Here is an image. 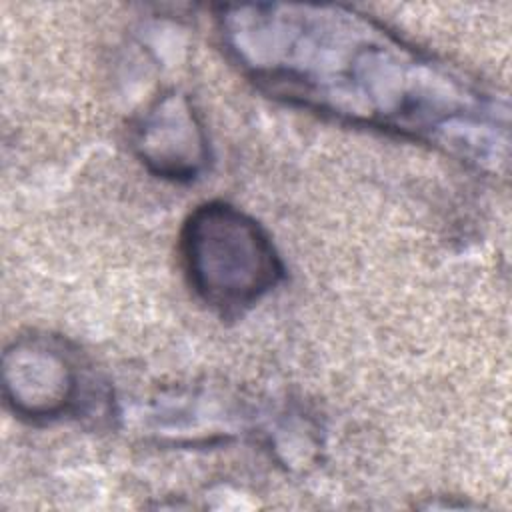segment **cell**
Returning a JSON list of instances; mask_svg holds the SVG:
<instances>
[{
	"label": "cell",
	"mask_w": 512,
	"mask_h": 512,
	"mask_svg": "<svg viewBox=\"0 0 512 512\" xmlns=\"http://www.w3.org/2000/svg\"><path fill=\"white\" fill-rule=\"evenodd\" d=\"M178 254L194 296L220 318H238L286 276L268 230L226 200L198 204L182 222Z\"/></svg>",
	"instance_id": "7a4b0ae2"
},
{
	"label": "cell",
	"mask_w": 512,
	"mask_h": 512,
	"mask_svg": "<svg viewBox=\"0 0 512 512\" xmlns=\"http://www.w3.org/2000/svg\"><path fill=\"white\" fill-rule=\"evenodd\" d=\"M214 30L232 66L268 98L424 144L478 172L508 166V98L370 14L226 4L214 8Z\"/></svg>",
	"instance_id": "6da1fadb"
},
{
	"label": "cell",
	"mask_w": 512,
	"mask_h": 512,
	"mask_svg": "<svg viewBox=\"0 0 512 512\" xmlns=\"http://www.w3.org/2000/svg\"><path fill=\"white\" fill-rule=\"evenodd\" d=\"M132 150L158 178L190 182L210 162V142L190 98L178 90L162 92L132 128Z\"/></svg>",
	"instance_id": "277c9868"
},
{
	"label": "cell",
	"mask_w": 512,
	"mask_h": 512,
	"mask_svg": "<svg viewBox=\"0 0 512 512\" xmlns=\"http://www.w3.org/2000/svg\"><path fill=\"white\" fill-rule=\"evenodd\" d=\"M2 386L6 406L30 424L106 416L112 404L88 358L48 332L18 336L4 350Z\"/></svg>",
	"instance_id": "3957f363"
}]
</instances>
